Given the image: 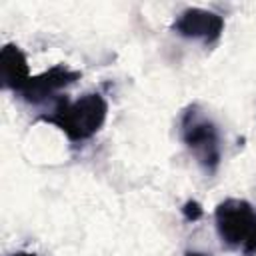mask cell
Listing matches in <instances>:
<instances>
[{"label":"cell","mask_w":256,"mask_h":256,"mask_svg":"<svg viewBox=\"0 0 256 256\" xmlns=\"http://www.w3.org/2000/svg\"><path fill=\"white\" fill-rule=\"evenodd\" d=\"M108 102L102 94L90 92L70 102L66 96L58 98L50 114H42L40 120L56 124L72 142H84L92 138L106 122Z\"/></svg>","instance_id":"1"},{"label":"cell","mask_w":256,"mask_h":256,"mask_svg":"<svg viewBox=\"0 0 256 256\" xmlns=\"http://www.w3.org/2000/svg\"><path fill=\"white\" fill-rule=\"evenodd\" d=\"M180 136L204 172L214 174L222 160V140L218 126L200 110L198 104H190L182 112Z\"/></svg>","instance_id":"2"},{"label":"cell","mask_w":256,"mask_h":256,"mask_svg":"<svg viewBox=\"0 0 256 256\" xmlns=\"http://www.w3.org/2000/svg\"><path fill=\"white\" fill-rule=\"evenodd\" d=\"M216 230L228 248H240L244 256H256V210L250 202L228 198L216 206Z\"/></svg>","instance_id":"3"},{"label":"cell","mask_w":256,"mask_h":256,"mask_svg":"<svg viewBox=\"0 0 256 256\" xmlns=\"http://www.w3.org/2000/svg\"><path fill=\"white\" fill-rule=\"evenodd\" d=\"M172 30L190 40H202L206 46H212L220 40L224 32V18L212 10L204 8H186L172 24Z\"/></svg>","instance_id":"4"},{"label":"cell","mask_w":256,"mask_h":256,"mask_svg":"<svg viewBox=\"0 0 256 256\" xmlns=\"http://www.w3.org/2000/svg\"><path fill=\"white\" fill-rule=\"evenodd\" d=\"M80 78V72L70 70L64 64H56L50 70L38 74V76H30L16 94H20L26 102H40L50 98L52 94H56L58 90L74 84Z\"/></svg>","instance_id":"5"},{"label":"cell","mask_w":256,"mask_h":256,"mask_svg":"<svg viewBox=\"0 0 256 256\" xmlns=\"http://www.w3.org/2000/svg\"><path fill=\"white\" fill-rule=\"evenodd\" d=\"M0 76H2V86L12 88L14 92H18L20 86L30 78L26 56L16 44H6L2 48V52H0Z\"/></svg>","instance_id":"6"},{"label":"cell","mask_w":256,"mask_h":256,"mask_svg":"<svg viewBox=\"0 0 256 256\" xmlns=\"http://www.w3.org/2000/svg\"><path fill=\"white\" fill-rule=\"evenodd\" d=\"M180 210H182V216H184L188 222H196V220H200L202 214H204L202 206H200L196 200H188Z\"/></svg>","instance_id":"7"},{"label":"cell","mask_w":256,"mask_h":256,"mask_svg":"<svg viewBox=\"0 0 256 256\" xmlns=\"http://www.w3.org/2000/svg\"><path fill=\"white\" fill-rule=\"evenodd\" d=\"M184 256H212V254H206V252H194V250H188Z\"/></svg>","instance_id":"8"},{"label":"cell","mask_w":256,"mask_h":256,"mask_svg":"<svg viewBox=\"0 0 256 256\" xmlns=\"http://www.w3.org/2000/svg\"><path fill=\"white\" fill-rule=\"evenodd\" d=\"M12 256H36L34 252H14Z\"/></svg>","instance_id":"9"}]
</instances>
